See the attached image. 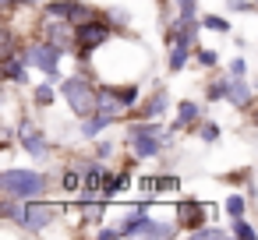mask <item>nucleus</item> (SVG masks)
<instances>
[{"instance_id": "obj_20", "label": "nucleus", "mask_w": 258, "mask_h": 240, "mask_svg": "<svg viewBox=\"0 0 258 240\" xmlns=\"http://www.w3.org/2000/svg\"><path fill=\"white\" fill-rule=\"evenodd\" d=\"M106 127H113V120L103 117V113H92V117H85V120L78 124V134H82V141H96V138H103Z\"/></svg>"}, {"instance_id": "obj_28", "label": "nucleus", "mask_w": 258, "mask_h": 240, "mask_svg": "<svg viewBox=\"0 0 258 240\" xmlns=\"http://www.w3.org/2000/svg\"><path fill=\"white\" fill-rule=\"evenodd\" d=\"M117 148H120V145H117L113 138H96L92 155H96V159H113V155H117Z\"/></svg>"}, {"instance_id": "obj_22", "label": "nucleus", "mask_w": 258, "mask_h": 240, "mask_svg": "<svg viewBox=\"0 0 258 240\" xmlns=\"http://www.w3.org/2000/svg\"><path fill=\"white\" fill-rule=\"evenodd\" d=\"M159 180H163V173H145L135 180V191L142 198H159Z\"/></svg>"}, {"instance_id": "obj_37", "label": "nucleus", "mask_w": 258, "mask_h": 240, "mask_svg": "<svg viewBox=\"0 0 258 240\" xmlns=\"http://www.w3.org/2000/svg\"><path fill=\"white\" fill-rule=\"evenodd\" d=\"M251 11H258V0H254V4H251Z\"/></svg>"}, {"instance_id": "obj_5", "label": "nucleus", "mask_w": 258, "mask_h": 240, "mask_svg": "<svg viewBox=\"0 0 258 240\" xmlns=\"http://www.w3.org/2000/svg\"><path fill=\"white\" fill-rule=\"evenodd\" d=\"M68 215V201H53V198H29L25 201V215H22V233H32V236H39V233H46L53 222H60Z\"/></svg>"}, {"instance_id": "obj_10", "label": "nucleus", "mask_w": 258, "mask_h": 240, "mask_svg": "<svg viewBox=\"0 0 258 240\" xmlns=\"http://www.w3.org/2000/svg\"><path fill=\"white\" fill-rule=\"evenodd\" d=\"M92 159H68L60 163V170H53V184L64 198H78L82 187H85V170H89Z\"/></svg>"}, {"instance_id": "obj_6", "label": "nucleus", "mask_w": 258, "mask_h": 240, "mask_svg": "<svg viewBox=\"0 0 258 240\" xmlns=\"http://www.w3.org/2000/svg\"><path fill=\"white\" fill-rule=\"evenodd\" d=\"M22 57H25V64H29L32 71H43V74H64L60 64H64L68 50H60L57 43H50V39H43V36H32V39L22 43Z\"/></svg>"}, {"instance_id": "obj_11", "label": "nucleus", "mask_w": 258, "mask_h": 240, "mask_svg": "<svg viewBox=\"0 0 258 240\" xmlns=\"http://www.w3.org/2000/svg\"><path fill=\"white\" fill-rule=\"evenodd\" d=\"M43 8L50 15H57V18H68L71 25H82V22H89V18L99 15V8L89 4V0H46Z\"/></svg>"}, {"instance_id": "obj_27", "label": "nucleus", "mask_w": 258, "mask_h": 240, "mask_svg": "<svg viewBox=\"0 0 258 240\" xmlns=\"http://www.w3.org/2000/svg\"><path fill=\"white\" fill-rule=\"evenodd\" d=\"M195 134H198V141H205V145H216L223 131H219V124H216V120H202V124L195 127Z\"/></svg>"}, {"instance_id": "obj_12", "label": "nucleus", "mask_w": 258, "mask_h": 240, "mask_svg": "<svg viewBox=\"0 0 258 240\" xmlns=\"http://www.w3.org/2000/svg\"><path fill=\"white\" fill-rule=\"evenodd\" d=\"M96 113L110 117L113 124H120V120H131V106L120 99L117 85H110V82H99V106H96Z\"/></svg>"}, {"instance_id": "obj_35", "label": "nucleus", "mask_w": 258, "mask_h": 240, "mask_svg": "<svg viewBox=\"0 0 258 240\" xmlns=\"http://www.w3.org/2000/svg\"><path fill=\"white\" fill-rule=\"evenodd\" d=\"M251 4H254V0H223L226 11H251Z\"/></svg>"}, {"instance_id": "obj_36", "label": "nucleus", "mask_w": 258, "mask_h": 240, "mask_svg": "<svg viewBox=\"0 0 258 240\" xmlns=\"http://www.w3.org/2000/svg\"><path fill=\"white\" fill-rule=\"evenodd\" d=\"M247 113H251V124H254V127H258V103H254V106H251V110H247Z\"/></svg>"}, {"instance_id": "obj_30", "label": "nucleus", "mask_w": 258, "mask_h": 240, "mask_svg": "<svg viewBox=\"0 0 258 240\" xmlns=\"http://www.w3.org/2000/svg\"><path fill=\"white\" fill-rule=\"evenodd\" d=\"M106 18L120 29V32H127V22H131V15L124 11V8H106Z\"/></svg>"}, {"instance_id": "obj_9", "label": "nucleus", "mask_w": 258, "mask_h": 240, "mask_svg": "<svg viewBox=\"0 0 258 240\" xmlns=\"http://www.w3.org/2000/svg\"><path fill=\"white\" fill-rule=\"evenodd\" d=\"M18 145H22V152H25L29 159H36V163H46V159L53 155V145L46 141V134L39 131V124L29 120V117L18 120Z\"/></svg>"}, {"instance_id": "obj_34", "label": "nucleus", "mask_w": 258, "mask_h": 240, "mask_svg": "<svg viewBox=\"0 0 258 240\" xmlns=\"http://www.w3.org/2000/svg\"><path fill=\"white\" fill-rule=\"evenodd\" d=\"M177 4V15H184V18H198V0H173Z\"/></svg>"}, {"instance_id": "obj_4", "label": "nucleus", "mask_w": 258, "mask_h": 240, "mask_svg": "<svg viewBox=\"0 0 258 240\" xmlns=\"http://www.w3.org/2000/svg\"><path fill=\"white\" fill-rule=\"evenodd\" d=\"M124 145H127V155H135V159L163 155L166 152V145H163V124L159 120H127Z\"/></svg>"}, {"instance_id": "obj_24", "label": "nucleus", "mask_w": 258, "mask_h": 240, "mask_svg": "<svg viewBox=\"0 0 258 240\" xmlns=\"http://www.w3.org/2000/svg\"><path fill=\"white\" fill-rule=\"evenodd\" d=\"M223 215H230V219H240V215H247V198L244 194H226V201H223Z\"/></svg>"}, {"instance_id": "obj_23", "label": "nucleus", "mask_w": 258, "mask_h": 240, "mask_svg": "<svg viewBox=\"0 0 258 240\" xmlns=\"http://www.w3.org/2000/svg\"><path fill=\"white\" fill-rule=\"evenodd\" d=\"M230 236H237V240H258V226H251L247 215L230 219Z\"/></svg>"}, {"instance_id": "obj_26", "label": "nucleus", "mask_w": 258, "mask_h": 240, "mask_svg": "<svg viewBox=\"0 0 258 240\" xmlns=\"http://www.w3.org/2000/svg\"><path fill=\"white\" fill-rule=\"evenodd\" d=\"M195 64L205 67V71H216V67H219V53L209 50V46H195Z\"/></svg>"}, {"instance_id": "obj_32", "label": "nucleus", "mask_w": 258, "mask_h": 240, "mask_svg": "<svg viewBox=\"0 0 258 240\" xmlns=\"http://www.w3.org/2000/svg\"><path fill=\"white\" fill-rule=\"evenodd\" d=\"M226 71H230L233 78H247V60H244V57H230V60H226Z\"/></svg>"}, {"instance_id": "obj_7", "label": "nucleus", "mask_w": 258, "mask_h": 240, "mask_svg": "<svg viewBox=\"0 0 258 240\" xmlns=\"http://www.w3.org/2000/svg\"><path fill=\"white\" fill-rule=\"evenodd\" d=\"M219 212H223V205H209V201H195V198H180L173 205V215H177V222H180L184 233H195L198 226L212 222Z\"/></svg>"}, {"instance_id": "obj_2", "label": "nucleus", "mask_w": 258, "mask_h": 240, "mask_svg": "<svg viewBox=\"0 0 258 240\" xmlns=\"http://www.w3.org/2000/svg\"><path fill=\"white\" fill-rule=\"evenodd\" d=\"M117 32H120V29L106 18V11H99L96 18L82 22V25H78V36H75V60H78V67H82V71H89L92 53H96L99 46H106Z\"/></svg>"}, {"instance_id": "obj_16", "label": "nucleus", "mask_w": 258, "mask_h": 240, "mask_svg": "<svg viewBox=\"0 0 258 240\" xmlns=\"http://www.w3.org/2000/svg\"><path fill=\"white\" fill-rule=\"evenodd\" d=\"M226 106H233V110H251V106H254V85H251L247 78H233V74H230Z\"/></svg>"}, {"instance_id": "obj_1", "label": "nucleus", "mask_w": 258, "mask_h": 240, "mask_svg": "<svg viewBox=\"0 0 258 240\" xmlns=\"http://www.w3.org/2000/svg\"><path fill=\"white\" fill-rule=\"evenodd\" d=\"M50 184H53V177L43 170H32V166H4L0 170V194H15L22 201L43 198L50 191Z\"/></svg>"}, {"instance_id": "obj_19", "label": "nucleus", "mask_w": 258, "mask_h": 240, "mask_svg": "<svg viewBox=\"0 0 258 240\" xmlns=\"http://www.w3.org/2000/svg\"><path fill=\"white\" fill-rule=\"evenodd\" d=\"M22 215H25V201L22 198L0 194V219H4V226H22Z\"/></svg>"}, {"instance_id": "obj_3", "label": "nucleus", "mask_w": 258, "mask_h": 240, "mask_svg": "<svg viewBox=\"0 0 258 240\" xmlns=\"http://www.w3.org/2000/svg\"><path fill=\"white\" fill-rule=\"evenodd\" d=\"M60 99L68 103V110H71L78 120H85V117H92L96 106H99V82H96L89 71L68 74V78L60 82Z\"/></svg>"}, {"instance_id": "obj_15", "label": "nucleus", "mask_w": 258, "mask_h": 240, "mask_svg": "<svg viewBox=\"0 0 258 240\" xmlns=\"http://www.w3.org/2000/svg\"><path fill=\"white\" fill-rule=\"evenodd\" d=\"M29 64H25V57H22V50L18 53H11V57H0V78H4L8 85H29Z\"/></svg>"}, {"instance_id": "obj_13", "label": "nucleus", "mask_w": 258, "mask_h": 240, "mask_svg": "<svg viewBox=\"0 0 258 240\" xmlns=\"http://www.w3.org/2000/svg\"><path fill=\"white\" fill-rule=\"evenodd\" d=\"M170 110V92L163 89V85H156L138 106H135V113H131V120H159L163 113Z\"/></svg>"}, {"instance_id": "obj_14", "label": "nucleus", "mask_w": 258, "mask_h": 240, "mask_svg": "<svg viewBox=\"0 0 258 240\" xmlns=\"http://www.w3.org/2000/svg\"><path fill=\"white\" fill-rule=\"evenodd\" d=\"M205 120V106L202 103H195V99H180L177 103V117H173V124H170V131H195L198 124Z\"/></svg>"}, {"instance_id": "obj_21", "label": "nucleus", "mask_w": 258, "mask_h": 240, "mask_svg": "<svg viewBox=\"0 0 258 240\" xmlns=\"http://www.w3.org/2000/svg\"><path fill=\"white\" fill-rule=\"evenodd\" d=\"M226 89H230V71L209 78V85H205V103H209V106H212V103H226Z\"/></svg>"}, {"instance_id": "obj_17", "label": "nucleus", "mask_w": 258, "mask_h": 240, "mask_svg": "<svg viewBox=\"0 0 258 240\" xmlns=\"http://www.w3.org/2000/svg\"><path fill=\"white\" fill-rule=\"evenodd\" d=\"M57 92H60V85L50 82V78H43V82H36V85L29 89V103H32L36 110H50V106H57Z\"/></svg>"}, {"instance_id": "obj_8", "label": "nucleus", "mask_w": 258, "mask_h": 240, "mask_svg": "<svg viewBox=\"0 0 258 240\" xmlns=\"http://www.w3.org/2000/svg\"><path fill=\"white\" fill-rule=\"evenodd\" d=\"M36 36H43V39L57 43V46H60V50H68V53H75V36H78V25H71L68 18L50 15L46 8H39V32H36Z\"/></svg>"}, {"instance_id": "obj_33", "label": "nucleus", "mask_w": 258, "mask_h": 240, "mask_svg": "<svg viewBox=\"0 0 258 240\" xmlns=\"http://www.w3.org/2000/svg\"><path fill=\"white\" fill-rule=\"evenodd\" d=\"M96 240H120V226L113 222V226H96V233H92Z\"/></svg>"}, {"instance_id": "obj_25", "label": "nucleus", "mask_w": 258, "mask_h": 240, "mask_svg": "<svg viewBox=\"0 0 258 240\" xmlns=\"http://www.w3.org/2000/svg\"><path fill=\"white\" fill-rule=\"evenodd\" d=\"M202 25L209 32H219V36H230L233 32V22H226V15H202Z\"/></svg>"}, {"instance_id": "obj_18", "label": "nucleus", "mask_w": 258, "mask_h": 240, "mask_svg": "<svg viewBox=\"0 0 258 240\" xmlns=\"http://www.w3.org/2000/svg\"><path fill=\"white\" fill-rule=\"evenodd\" d=\"M191 60H195V46H187V43H166V71L170 74H180Z\"/></svg>"}, {"instance_id": "obj_31", "label": "nucleus", "mask_w": 258, "mask_h": 240, "mask_svg": "<svg viewBox=\"0 0 258 240\" xmlns=\"http://www.w3.org/2000/svg\"><path fill=\"white\" fill-rule=\"evenodd\" d=\"M180 191V177H173V173H163V180H159V198H166V194H177Z\"/></svg>"}, {"instance_id": "obj_29", "label": "nucleus", "mask_w": 258, "mask_h": 240, "mask_svg": "<svg viewBox=\"0 0 258 240\" xmlns=\"http://www.w3.org/2000/svg\"><path fill=\"white\" fill-rule=\"evenodd\" d=\"M191 236H195V240H226V226H212V222H205V226H198Z\"/></svg>"}]
</instances>
